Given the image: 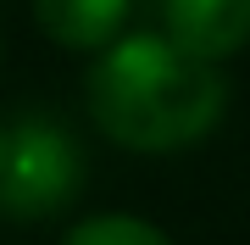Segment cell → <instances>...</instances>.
Wrapping results in <instances>:
<instances>
[{"label": "cell", "instance_id": "cell-6", "mask_svg": "<svg viewBox=\"0 0 250 245\" xmlns=\"http://www.w3.org/2000/svg\"><path fill=\"white\" fill-rule=\"evenodd\" d=\"M0 56H6V45H0Z\"/></svg>", "mask_w": 250, "mask_h": 245}, {"label": "cell", "instance_id": "cell-2", "mask_svg": "<svg viewBox=\"0 0 250 245\" xmlns=\"http://www.w3.org/2000/svg\"><path fill=\"white\" fill-rule=\"evenodd\" d=\"M83 190V151L56 117H17L0 128V218L45 223Z\"/></svg>", "mask_w": 250, "mask_h": 245}, {"label": "cell", "instance_id": "cell-5", "mask_svg": "<svg viewBox=\"0 0 250 245\" xmlns=\"http://www.w3.org/2000/svg\"><path fill=\"white\" fill-rule=\"evenodd\" d=\"M62 245H172V234L134 212H95V218L72 223Z\"/></svg>", "mask_w": 250, "mask_h": 245}, {"label": "cell", "instance_id": "cell-3", "mask_svg": "<svg viewBox=\"0 0 250 245\" xmlns=\"http://www.w3.org/2000/svg\"><path fill=\"white\" fill-rule=\"evenodd\" d=\"M161 34L178 50L223 67L250 45V0H161Z\"/></svg>", "mask_w": 250, "mask_h": 245}, {"label": "cell", "instance_id": "cell-1", "mask_svg": "<svg viewBox=\"0 0 250 245\" xmlns=\"http://www.w3.org/2000/svg\"><path fill=\"white\" fill-rule=\"evenodd\" d=\"M89 123L111 145L139 156H167L200 145L228 111L223 67L178 50L167 34H123L95 56L89 78Z\"/></svg>", "mask_w": 250, "mask_h": 245}, {"label": "cell", "instance_id": "cell-4", "mask_svg": "<svg viewBox=\"0 0 250 245\" xmlns=\"http://www.w3.org/2000/svg\"><path fill=\"white\" fill-rule=\"evenodd\" d=\"M128 11H134V0H34V22L45 28V39L83 56L117 45L128 34Z\"/></svg>", "mask_w": 250, "mask_h": 245}]
</instances>
